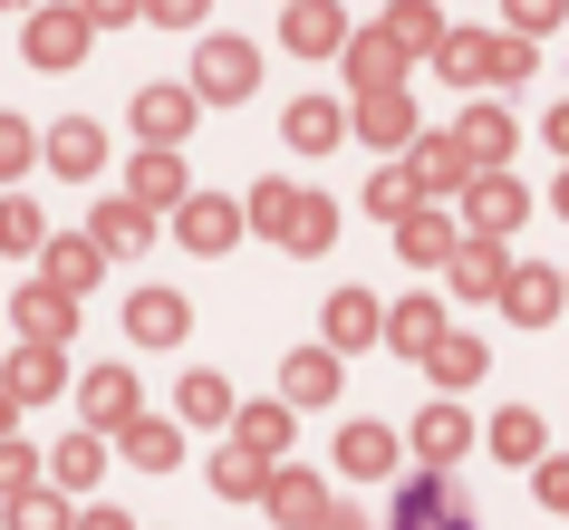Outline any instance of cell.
<instances>
[{
  "label": "cell",
  "instance_id": "1",
  "mask_svg": "<svg viewBox=\"0 0 569 530\" xmlns=\"http://www.w3.org/2000/svg\"><path fill=\"white\" fill-rule=\"evenodd\" d=\"M435 68L453 88H511V78H531V49H521V30H453Z\"/></svg>",
  "mask_w": 569,
  "mask_h": 530
},
{
  "label": "cell",
  "instance_id": "2",
  "mask_svg": "<svg viewBox=\"0 0 569 530\" xmlns=\"http://www.w3.org/2000/svg\"><path fill=\"white\" fill-rule=\"evenodd\" d=\"M251 222H261L280 251H329V232H338V212L319 203V193H300V183H261V193H251Z\"/></svg>",
  "mask_w": 569,
  "mask_h": 530
},
{
  "label": "cell",
  "instance_id": "3",
  "mask_svg": "<svg viewBox=\"0 0 569 530\" xmlns=\"http://www.w3.org/2000/svg\"><path fill=\"white\" fill-rule=\"evenodd\" d=\"M88 39H97L88 0H59V10H30V59H39V68H78V59H88Z\"/></svg>",
  "mask_w": 569,
  "mask_h": 530
},
{
  "label": "cell",
  "instance_id": "4",
  "mask_svg": "<svg viewBox=\"0 0 569 530\" xmlns=\"http://www.w3.org/2000/svg\"><path fill=\"white\" fill-rule=\"evenodd\" d=\"M453 212H463V232H492V241H502V232H521L531 193H521V183H511L502 164H492V174H473V183H463V203H453Z\"/></svg>",
  "mask_w": 569,
  "mask_h": 530
},
{
  "label": "cell",
  "instance_id": "5",
  "mask_svg": "<svg viewBox=\"0 0 569 530\" xmlns=\"http://www.w3.org/2000/svg\"><path fill=\"white\" fill-rule=\"evenodd\" d=\"M406 154H416V183H425V203H463V183L482 174L463 136H416Z\"/></svg>",
  "mask_w": 569,
  "mask_h": 530
},
{
  "label": "cell",
  "instance_id": "6",
  "mask_svg": "<svg viewBox=\"0 0 569 530\" xmlns=\"http://www.w3.org/2000/svg\"><path fill=\"white\" fill-rule=\"evenodd\" d=\"M193 88H203V97H251V88H261V49H251V39H203Z\"/></svg>",
  "mask_w": 569,
  "mask_h": 530
},
{
  "label": "cell",
  "instance_id": "7",
  "mask_svg": "<svg viewBox=\"0 0 569 530\" xmlns=\"http://www.w3.org/2000/svg\"><path fill=\"white\" fill-rule=\"evenodd\" d=\"M358 136L377 154H406L416 146V97L406 88H358Z\"/></svg>",
  "mask_w": 569,
  "mask_h": 530
},
{
  "label": "cell",
  "instance_id": "8",
  "mask_svg": "<svg viewBox=\"0 0 569 530\" xmlns=\"http://www.w3.org/2000/svg\"><path fill=\"white\" fill-rule=\"evenodd\" d=\"M280 49H290V59H329V49H348V10H338V0H290Z\"/></svg>",
  "mask_w": 569,
  "mask_h": 530
},
{
  "label": "cell",
  "instance_id": "9",
  "mask_svg": "<svg viewBox=\"0 0 569 530\" xmlns=\"http://www.w3.org/2000/svg\"><path fill=\"white\" fill-rule=\"evenodd\" d=\"M406 59H416V49H406V39H396L387 20L348 39V78H358V88H406Z\"/></svg>",
  "mask_w": 569,
  "mask_h": 530
},
{
  "label": "cell",
  "instance_id": "10",
  "mask_svg": "<svg viewBox=\"0 0 569 530\" xmlns=\"http://www.w3.org/2000/svg\"><path fill=\"white\" fill-rule=\"evenodd\" d=\"M396 241H406V261H453V251H463V212H445V203H416L406 212V222H396Z\"/></svg>",
  "mask_w": 569,
  "mask_h": 530
},
{
  "label": "cell",
  "instance_id": "11",
  "mask_svg": "<svg viewBox=\"0 0 569 530\" xmlns=\"http://www.w3.org/2000/svg\"><path fill=\"white\" fill-rule=\"evenodd\" d=\"M10 309H20V338H49V348H59L68 328H78V290H59L49 270H39V280H30L20 299H10Z\"/></svg>",
  "mask_w": 569,
  "mask_h": 530
},
{
  "label": "cell",
  "instance_id": "12",
  "mask_svg": "<svg viewBox=\"0 0 569 530\" xmlns=\"http://www.w3.org/2000/svg\"><path fill=\"white\" fill-rule=\"evenodd\" d=\"M329 511H338V501H329V482H319V472H290V463L270 472V521H290V530H319Z\"/></svg>",
  "mask_w": 569,
  "mask_h": 530
},
{
  "label": "cell",
  "instance_id": "13",
  "mask_svg": "<svg viewBox=\"0 0 569 530\" xmlns=\"http://www.w3.org/2000/svg\"><path fill=\"white\" fill-rule=\"evenodd\" d=\"M183 328H193V309H183L174 290H136L126 299V338H136V348H174Z\"/></svg>",
  "mask_w": 569,
  "mask_h": 530
},
{
  "label": "cell",
  "instance_id": "14",
  "mask_svg": "<svg viewBox=\"0 0 569 530\" xmlns=\"http://www.w3.org/2000/svg\"><path fill=\"white\" fill-rule=\"evenodd\" d=\"M502 309H511L521 328L560 319V309H569V270H511V280H502Z\"/></svg>",
  "mask_w": 569,
  "mask_h": 530
},
{
  "label": "cell",
  "instance_id": "15",
  "mask_svg": "<svg viewBox=\"0 0 569 530\" xmlns=\"http://www.w3.org/2000/svg\"><path fill=\"white\" fill-rule=\"evenodd\" d=\"M270 472H280V463H270V453H251V443H222V453H212V492H222V501H270Z\"/></svg>",
  "mask_w": 569,
  "mask_h": 530
},
{
  "label": "cell",
  "instance_id": "16",
  "mask_svg": "<svg viewBox=\"0 0 569 530\" xmlns=\"http://www.w3.org/2000/svg\"><path fill=\"white\" fill-rule=\"evenodd\" d=\"M126 193H136V203H193V183H183V154L174 146H146V154H136V174H126Z\"/></svg>",
  "mask_w": 569,
  "mask_h": 530
},
{
  "label": "cell",
  "instance_id": "17",
  "mask_svg": "<svg viewBox=\"0 0 569 530\" xmlns=\"http://www.w3.org/2000/svg\"><path fill=\"white\" fill-rule=\"evenodd\" d=\"M502 280H511L502 241H492V232H463V251H453V290H463V299H502Z\"/></svg>",
  "mask_w": 569,
  "mask_h": 530
},
{
  "label": "cell",
  "instance_id": "18",
  "mask_svg": "<svg viewBox=\"0 0 569 530\" xmlns=\"http://www.w3.org/2000/svg\"><path fill=\"white\" fill-rule=\"evenodd\" d=\"M174 232H183V251H232V232H241V212L222 203V193H193V203L174 212Z\"/></svg>",
  "mask_w": 569,
  "mask_h": 530
},
{
  "label": "cell",
  "instance_id": "19",
  "mask_svg": "<svg viewBox=\"0 0 569 530\" xmlns=\"http://www.w3.org/2000/svg\"><path fill=\"white\" fill-rule=\"evenodd\" d=\"M183 126H193V88H146L136 97V136L146 146H183Z\"/></svg>",
  "mask_w": 569,
  "mask_h": 530
},
{
  "label": "cell",
  "instance_id": "20",
  "mask_svg": "<svg viewBox=\"0 0 569 530\" xmlns=\"http://www.w3.org/2000/svg\"><path fill=\"white\" fill-rule=\"evenodd\" d=\"M280 136H290V146H300V154H329L338 136H358V126L338 117L329 97H300V107H290V117H280Z\"/></svg>",
  "mask_w": 569,
  "mask_h": 530
},
{
  "label": "cell",
  "instance_id": "21",
  "mask_svg": "<svg viewBox=\"0 0 569 530\" xmlns=\"http://www.w3.org/2000/svg\"><path fill=\"white\" fill-rule=\"evenodd\" d=\"M88 424L97 434H126V424H136V377H126V367H97L88 377Z\"/></svg>",
  "mask_w": 569,
  "mask_h": 530
},
{
  "label": "cell",
  "instance_id": "22",
  "mask_svg": "<svg viewBox=\"0 0 569 530\" xmlns=\"http://www.w3.org/2000/svg\"><path fill=\"white\" fill-rule=\"evenodd\" d=\"M59 377H68V367H59V348H49V338H30V348L10 357V377H0V386H10L20 406H39V396H59Z\"/></svg>",
  "mask_w": 569,
  "mask_h": 530
},
{
  "label": "cell",
  "instance_id": "23",
  "mask_svg": "<svg viewBox=\"0 0 569 530\" xmlns=\"http://www.w3.org/2000/svg\"><path fill=\"white\" fill-rule=\"evenodd\" d=\"M280 396H290V406H329V396H338V357L329 348H300L290 367H280Z\"/></svg>",
  "mask_w": 569,
  "mask_h": 530
},
{
  "label": "cell",
  "instance_id": "24",
  "mask_svg": "<svg viewBox=\"0 0 569 530\" xmlns=\"http://www.w3.org/2000/svg\"><path fill=\"white\" fill-rule=\"evenodd\" d=\"M367 338H387V309L367 290H338L329 299V348H367Z\"/></svg>",
  "mask_w": 569,
  "mask_h": 530
},
{
  "label": "cell",
  "instance_id": "25",
  "mask_svg": "<svg viewBox=\"0 0 569 530\" xmlns=\"http://www.w3.org/2000/svg\"><path fill=\"white\" fill-rule=\"evenodd\" d=\"M338 472H358V482L396 472V434L387 424H348V434H338Z\"/></svg>",
  "mask_w": 569,
  "mask_h": 530
},
{
  "label": "cell",
  "instance_id": "26",
  "mask_svg": "<svg viewBox=\"0 0 569 530\" xmlns=\"http://www.w3.org/2000/svg\"><path fill=\"white\" fill-rule=\"evenodd\" d=\"M387 338H396L406 357H435V348L453 338V328H445V309H435V299H406V309L387 319Z\"/></svg>",
  "mask_w": 569,
  "mask_h": 530
},
{
  "label": "cell",
  "instance_id": "27",
  "mask_svg": "<svg viewBox=\"0 0 569 530\" xmlns=\"http://www.w3.org/2000/svg\"><path fill=\"white\" fill-rule=\"evenodd\" d=\"M463 443H473V424H463V406H425V414H416V453H425V463H453Z\"/></svg>",
  "mask_w": 569,
  "mask_h": 530
},
{
  "label": "cell",
  "instance_id": "28",
  "mask_svg": "<svg viewBox=\"0 0 569 530\" xmlns=\"http://www.w3.org/2000/svg\"><path fill=\"white\" fill-rule=\"evenodd\" d=\"M387 30L406 39V49H416V59H435V49H445V20H435V0H387Z\"/></svg>",
  "mask_w": 569,
  "mask_h": 530
},
{
  "label": "cell",
  "instance_id": "29",
  "mask_svg": "<svg viewBox=\"0 0 569 530\" xmlns=\"http://www.w3.org/2000/svg\"><path fill=\"white\" fill-rule=\"evenodd\" d=\"M416 203H425L416 164H377V183H367V212H377V222H406Z\"/></svg>",
  "mask_w": 569,
  "mask_h": 530
},
{
  "label": "cell",
  "instance_id": "30",
  "mask_svg": "<svg viewBox=\"0 0 569 530\" xmlns=\"http://www.w3.org/2000/svg\"><path fill=\"white\" fill-rule=\"evenodd\" d=\"M232 434L251 443V453H270V463H280V453H290V396H280V406H241Z\"/></svg>",
  "mask_w": 569,
  "mask_h": 530
},
{
  "label": "cell",
  "instance_id": "31",
  "mask_svg": "<svg viewBox=\"0 0 569 530\" xmlns=\"http://www.w3.org/2000/svg\"><path fill=\"white\" fill-rule=\"evenodd\" d=\"M97 261H107V251H97V232H88V241H49V251H39V270H49L59 290H78V299H88Z\"/></svg>",
  "mask_w": 569,
  "mask_h": 530
},
{
  "label": "cell",
  "instance_id": "32",
  "mask_svg": "<svg viewBox=\"0 0 569 530\" xmlns=\"http://www.w3.org/2000/svg\"><path fill=\"white\" fill-rule=\"evenodd\" d=\"M511 136H521V126H511L502 107H473V117H463V146H473L482 174H492V164H511Z\"/></svg>",
  "mask_w": 569,
  "mask_h": 530
},
{
  "label": "cell",
  "instance_id": "33",
  "mask_svg": "<svg viewBox=\"0 0 569 530\" xmlns=\"http://www.w3.org/2000/svg\"><path fill=\"white\" fill-rule=\"evenodd\" d=\"M49 164H59V174H97V164H107V136H97V126H78V117H68L59 136H49Z\"/></svg>",
  "mask_w": 569,
  "mask_h": 530
},
{
  "label": "cell",
  "instance_id": "34",
  "mask_svg": "<svg viewBox=\"0 0 569 530\" xmlns=\"http://www.w3.org/2000/svg\"><path fill=\"white\" fill-rule=\"evenodd\" d=\"M126 463H146V472H174V463H183V434H164L154 414H136V424H126Z\"/></svg>",
  "mask_w": 569,
  "mask_h": 530
},
{
  "label": "cell",
  "instance_id": "35",
  "mask_svg": "<svg viewBox=\"0 0 569 530\" xmlns=\"http://www.w3.org/2000/svg\"><path fill=\"white\" fill-rule=\"evenodd\" d=\"M492 453H502V463H540V414L531 406H502V414H492Z\"/></svg>",
  "mask_w": 569,
  "mask_h": 530
},
{
  "label": "cell",
  "instance_id": "36",
  "mask_svg": "<svg viewBox=\"0 0 569 530\" xmlns=\"http://www.w3.org/2000/svg\"><path fill=\"white\" fill-rule=\"evenodd\" d=\"M49 472H59V492H88L97 472H107V443H97V434H68L59 453H49Z\"/></svg>",
  "mask_w": 569,
  "mask_h": 530
},
{
  "label": "cell",
  "instance_id": "37",
  "mask_svg": "<svg viewBox=\"0 0 569 530\" xmlns=\"http://www.w3.org/2000/svg\"><path fill=\"white\" fill-rule=\"evenodd\" d=\"M146 222H154V212L136 203V193H126V203H97V251H136V241H146Z\"/></svg>",
  "mask_w": 569,
  "mask_h": 530
},
{
  "label": "cell",
  "instance_id": "38",
  "mask_svg": "<svg viewBox=\"0 0 569 530\" xmlns=\"http://www.w3.org/2000/svg\"><path fill=\"white\" fill-rule=\"evenodd\" d=\"M425 367H435V386H473L482 367H492V357H482V338H445V348L425 357Z\"/></svg>",
  "mask_w": 569,
  "mask_h": 530
},
{
  "label": "cell",
  "instance_id": "39",
  "mask_svg": "<svg viewBox=\"0 0 569 530\" xmlns=\"http://www.w3.org/2000/svg\"><path fill=\"white\" fill-rule=\"evenodd\" d=\"M183 414H193V424H232V386L222 377H183Z\"/></svg>",
  "mask_w": 569,
  "mask_h": 530
},
{
  "label": "cell",
  "instance_id": "40",
  "mask_svg": "<svg viewBox=\"0 0 569 530\" xmlns=\"http://www.w3.org/2000/svg\"><path fill=\"white\" fill-rule=\"evenodd\" d=\"M10 530H68V501L59 492H20L10 501Z\"/></svg>",
  "mask_w": 569,
  "mask_h": 530
},
{
  "label": "cell",
  "instance_id": "41",
  "mask_svg": "<svg viewBox=\"0 0 569 530\" xmlns=\"http://www.w3.org/2000/svg\"><path fill=\"white\" fill-rule=\"evenodd\" d=\"M20 492H39V463H30V443L0 434V501H20Z\"/></svg>",
  "mask_w": 569,
  "mask_h": 530
},
{
  "label": "cell",
  "instance_id": "42",
  "mask_svg": "<svg viewBox=\"0 0 569 530\" xmlns=\"http://www.w3.org/2000/svg\"><path fill=\"white\" fill-rule=\"evenodd\" d=\"M0 251H49V232H39L30 203H0Z\"/></svg>",
  "mask_w": 569,
  "mask_h": 530
},
{
  "label": "cell",
  "instance_id": "43",
  "mask_svg": "<svg viewBox=\"0 0 569 530\" xmlns=\"http://www.w3.org/2000/svg\"><path fill=\"white\" fill-rule=\"evenodd\" d=\"M30 126H20V117H0V174H30Z\"/></svg>",
  "mask_w": 569,
  "mask_h": 530
},
{
  "label": "cell",
  "instance_id": "44",
  "mask_svg": "<svg viewBox=\"0 0 569 530\" xmlns=\"http://www.w3.org/2000/svg\"><path fill=\"white\" fill-rule=\"evenodd\" d=\"M560 10H569V0H511V30L540 39V30H560Z\"/></svg>",
  "mask_w": 569,
  "mask_h": 530
},
{
  "label": "cell",
  "instance_id": "45",
  "mask_svg": "<svg viewBox=\"0 0 569 530\" xmlns=\"http://www.w3.org/2000/svg\"><path fill=\"white\" fill-rule=\"evenodd\" d=\"M146 20H164V30H193V20H203V0H146Z\"/></svg>",
  "mask_w": 569,
  "mask_h": 530
},
{
  "label": "cell",
  "instance_id": "46",
  "mask_svg": "<svg viewBox=\"0 0 569 530\" xmlns=\"http://www.w3.org/2000/svg\"><path fill=\"white\" fill-rule=\"evenodd\" d=\"M88 20H97V30H117V20H146V0H88Z\"/></svg>",
  "mask_w": 569,
  "mask_h": 530
},
{
  "label": "cell",
  "instance_id": "47",
  "mask_svg": "<svg viewBox=\"0 0 569 530\" xmlns=\"http://www.w3.org/2000/svg\"><path fill=\"white\" fill-rule=\"evenodd\" d=\"M540 501H560V511H569V463H540Z\"/></svg>",
  "mask_w": 569,
  "mask_h": 530
},
{
  "label": "cell",
  "instance_id": "48",
  "mask_svg": "<svg viewBox=\"0 0 569 530\" xmlns=\"http://www.w3.org/2000/svg\"><path fill=\"white\" fill-rule=\"evenodd\" d=\"M550 146H560V154H569V107H550Z\"/></svg>",
  "mask_w": 569,
  "mask_h": 530
},
{
  "label": "cell",
  "instance_id": "49",
  "mask_svg": "<svg viewBox=\"0 0 569 530\" xmlns=\"http://www.w3.org/2000/svg\"><path fill=\"white\" fill-rule=\"evenodd\" d=\"M78 530H126V511H88V521H78Z\"/></svg>",
  "mask_w": 569,
  "mask_h": 530
},
{
  "label": "cell",
  "instance_id": "50",
  "mask_svg": "<svg viewBox=\"0 0 569 530\" xmlns=\"http://www.w3.org/2000/svg\"><path fill=\"white\" fill-rule=\"evenodd\" d=\"M10 424H20V396H10V386H0V434H10Z\"/></svg>",
  "mask_w": 569,
  "mask_h": 530
},
{
  "label": "cell",
  "instance_id": "51",
  "mask_svg": "<svg viewBox=\"0 0 569 530\" xmlns=\"http://www.w3.org/2000/svg\"><path fill=\"white\" fill-rule=\"evenodd\" d=\"M319 530H367V521H358V511H329V521H319Z\"/></svg>",
  "mask_w": 569,
  "mask_h": 530
},
{
  "label": "cell",
  "instance_id": "52",
  "mask_svg": "<svg viewBox=\"0 0 569 530\" xmlns=\"http://www.w3.org/2000/svg\"><path fill=\"white\" fill-rule=\"evenodd\" d=\"M0 10H39V0H0Z\"/></svg>",
  "mask_w": 569,
  "mask_h": 530
},
{
  "label": "cell",
  "instance_id": "53",
  "mask_svg": "<svg viewBox=\"0 0 569 530\" xmlns=\"http://www.w3.org/2000/svg\"><path fill=\"white\" fill-rule=\"evenodd\" d=\"M560 212H569V174H560Z\"/></svg>",
  "mask_w": 569,
  "mask_h": 530
}]
</instances>
